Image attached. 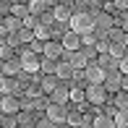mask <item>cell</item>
Listing matches in <instances>:
<instances>
[{
  "label": "cell",
  "instance_id": "obj_1",
  "mask_svg": "<svg viewBox=\"0 0 128 128\" xmlns=\"http://www.w3.org/2000/svg\"><path fill=\"white\" fill-rule=\"evenodd\" d=\"M71 24V32H76V34H92L97 29V24H94V13H89V10H76L73 13V18L68 21Z\"/></svg>",
  "mask_w": 128,
  "mask_h": 128
},
{
  "label": "cell",
  "instance_id": "obj_2",
  "mask_svg": "<svg viewBox=\"0 0 128 128\" xmlns=\"http://www.w3.org/2000/svg\"><path fill=\"white\" fill-rule=\"evenodd\" d=\"M84 78H86V84H104V78H107V71L100 66V63H92L89 60V66L84 68Z\"/></svg>",
  "mask_w": 128,
  "mask_h": 128
},
{
  "label": "cell",
  "instance_id": "obj_3",
  "mask_svg": "<svg viewBox=\"0 0 128 128\" xmlns=\"http://www.w3.org/2000/svg\"><path fill=\"white\" fill-rule=\"evenodd\" d=\"M68 112H71V107H66V104H58V102H47V107H44V115H47L50 120H55L58 126L68 120Z\"/></svg>",
  "mask_w": 128,
  "mask_h": 128
},
{
  "label": "cell",
  "instance_id": "obj_4",
  "mask_svg": "<svg viewBox=\"0 0 128 128\" xmlns=\"http://www.w3.org/2000/svg\"><path fill=\"white\" fill-rule=\"evenodd\" d=\"M86 102L89 104H104L107 100V89H104V84H86Z\"/></svg>",
  "mask_w": 128,
  "mask_h": 128
},
{
  "label": "cell",
  "instance_id": "obj_5",
  "mask_svg": "<svg viewBox=\"0 0 128 128\" xmlns=\"http://www.w3.org/2000/svg\"><path fill=\"white\" fill-rule=\"evenodd\" d=\"M18 60H21V66H24L26 73H37V71H42V58H39L37 52H32V50H24Z\"/></svg>",
  "mask_w": 128,
  "mask_h": 128
},
{
  "label": "cell",
  "instance_id": "obj_6",
  "mask_svg": "<svg viewBox=\"0 0 128 128\" xmlns=\"http://www.w3.org/2000/svg\"><path fill=\"white\" fill-rule=\"evenodd\" d=\"M24 107L21 100L16 94H3V100H0V110H3V115H18V110Z\"/></svg>",
  "mask_w": 128,
  "mask_h": 128
},
{
  "label": "cell",
  "instance_id": "obj_7",
  "mask_svg": "<svg viewBox=\"0 0 128 128\" xmlns=\"http://www.w3.org/2000/svg\"><path fill=\"white\" fill-rule=\"evenodd\" d=\"M21 29H24V21H21V18H16V16H5L0 32H3V39H5V37H10V34L21 32Z\"/></svg>",
  "mask_w": 128,
  "mask_h": 128
},
{
  "label": "cell",
  "instance_id": "obj_8",
  "mask_svg": "<svg viewBox=\"0 0 128 128\" xmlns=\"http://www.w3.org/2000/svg\"><path fill=\"white\" fill-rule=\"evenodd\" d=\"M50 102H58V104H68V102H71V86H68L66 81H60V86H58V89L50 94Z\"/></svg>",
  "mask_w": 128,
  "mask_h": 128
},
{
  "label": "cell",
  "instance_id": "obj_9",
  "mask_svg": "<svg viewBox=\"0 0 128 128\" xmlns=\"http://www.w3.org/2000/svg\"><path fill=\"white\" fill-rule=\"evenodd\" d=\"M66 60L71 63L76 71H84L86 66H89V58H86V52L84 50H76V52H66Z\"/></svg>",
  "mask_w": 128,
  "mask_h": 128
},
{
  "label": "cell",
  "instance_id": "obj_10",
  "mask_svg": "<svg viewBox=\"0 0 128 128\" xmlns=\"http://www.w3.org/2000/svg\"><path fill=\"white\" fill-rule=\"evenodd\" d=\"M63 47H66V52H76L81 47V34H76V32L68 29V32L63 34Z\"/></svg>",
  "mask_w": 128,
  "mask_h": 128
},
{
  "label": "cell",
  "instance_id": "obj_11",
  "mask_svg": "<svg viewBox=\"0 0 128 128\" xmlns=\"http://www.w3.org/2000/svg\"><path fill=\"white\" fill-rule=\"evenodd\" d=\"M66 55V47H63V42H44V58H52V60H60V58Z\"/></svg>",
  "mask_w": 128,
  "mask_h": 128
},
{
  "label": "cell",
  "instance_id": "obj_12",
  "mask_svg": "<svg viewBox=\"0 0 128 128\" xmlns=\"http://www.w3.org/2000/svg\"><path fill=\"white\" fill-rule=\"evenodd\" d=\"M55 76L60 78V81H71L73 76H76V68H73L68 60H58V71H55Z\"/></svg>",
  "mask_w": 128,
  "mask_h": 128
},
{
  "label": "cell",
  "instance_id": "obj_13",
  "mask_svg": "<svg viewBox=\"0 0 128 128\" xmlns=\"http://www.w3.org/2000/svg\"><path fill=\"white\" fill-rule=\"evenodd\" d=\"M55 0H29V10H32L34 16H42L47 13V8H55Z\"/></svg>",
  "mask_w": 128,
  "mask_h": 128
},
{
  "label": "cell",
  "instance_id": "obj_14",
  "mask_svg": "<svg viewBox=\"0 0 128 128\" xmlns=\"http://www.w3.org/2000/svg\"><path fill=\"white\" fill-rule=\"evenodd\" d=\"M52 16H55V21H58V24H63V21H71V18H73V10H71V5L58 3L55 8H52Z\"/></svg>",
  "mask_w": 128,
  "mask_h": 128
},
{
  "label": "cell",
  "instance_id": "obj_15",
  "mask_svg": "<svg viewBox=\"0 0 128 128\" xmlns=\"http://www.w3.org/2000/svg\"><path fill=\"white\" fill-rule=\"evenodd\" d=\"M120 84H123V73L120 71H110L107 78H104V89L107 92H120Z\"/></svg>",
  "mask_w": 128,
  "mask_h": 128
},
{
  "label": "cell",
  "instance_id": "obj_16",
  "mask_svg": "<svg viewBox=\"0 0 128 128\" xmlns=\"http://www.w3.org/2000/svg\"><path fill=\"white\" fill-rule=\"evenodd\" d=\"M18 89H21V84L13 76H3L0 78V92H3V94H18Z\"/></svg>",
  "mask_w": 128,
  "mask_h": 128
},
{
  "label": "cell",
  "instance_id": "obj_17",
  "mask_svg": "<svg viewBox=\"0 0 128 128\" xmlns=\"http://www.w3.org/2000/svg\"><path fill=\"white\" fill-rule=\"evenodd\" d=\"M97 63H100V66H102L107 73H110V71H118V66H120V60H115L110 52H102V55H97Z\"/></svg>",
  "mask_w": 128,
  "mask_h": 128
},
{
  "label": "cell",
  "instance_id": "obj_18",
  "mask_svg": "<svg viewBox=\"0 0 128 128\" xmlns=\"http://www.w3.org/2000/svg\"><path fill=\"white\" fill-rule=\"evenodd\" d=\"M92 128H118L115 126V118L112 115H94V120H92Z\"/></svg>",
  "mask_w": 128,
  "mask_h": 128
},
{
  "label": "cell",
  "instance_id": "obj_19",
  "mask_svg": "<svg viewBox=\"0 0 128 128\" xmlns=\"http://www.w3.org/2000/svg\"><path fill=\"white\" fill-rule=\"evenodd\" d=\"M18 71H24V66H21V60H3V76H16Z\"/></svg>",
  "mask_w": 128,
  "mask_h": 128
},
{
  "label": "cell",
  "instance_id": "obj_20",
  "mask_svg": "<svg viewBox=\"0 0 128 128\" xmlns=\"http://www.w3.org/2000/svg\"><path fill=\"white\" fill-rule=\"evenodd\" d=\"M58 86H60V78H58V76H44L42 78V92H44V94H52Z\"/></svg>",
  "mask_w": 128,
  "mask_h": 128
},
{
  "label": "cell",
  "instance_id": "obj_21",
  "mask_svg": "<svg viewBox=\"0 0 128 128\" xmlns=\"http://www.w3.org/2000/svg\"><path fill=\"white\" fill-rule=\"evenodd\" d=\"M34 39H42V42H50V26L39 21V24L34 26Z\"/></svg>",
  "mask_w": 128,
  "mask_h": 128
},
{
  "label": "cell",
  "instance_id": "obj_22",
  "mask_svg": "<svg viewBox=\"0 0 128 128\" xmlns=\"http://www.w3.org/2000/svg\"><path fill=\"white\" fill-rule=\"evenodd\" d=\"M110 55H112L115 60L126 58V55H128V52H126V44H123V42H112V44H110Z\"/></svg>",
  "mask_w": 128,
  "mask_h": 128
},
{
  "label": "cell",
  "instance_id": "obj_23",
  "mask_svg": "<svg viewBox=\"0 0 128 128\" xmlns=\"http://www.w3.org/2000/svg\"><path fill=\"white\" fill-rule=\"evenodd\" d=\"M66 123H68V126H73V128H78L81 123H84V115H81V110H78V107L68 112V120H66Z\"/></svg>",
  "mask_w": 128,
  "mask_h": 128
},
{
  "label": "cell",
  "instance_id": "obj_24",
  "mask_svg": "<svg viewBox=\"0 0 128 128\" xmlns=\"http://www.w3.org/2000/svg\"><path fill=\"white\" fill-rule=\"evenodd\" d=\"M42 71L47 73V76H55V71H58V60H52V58H44V55H42Z\"/></svg>",
  "mask_w": 128,
  "mask_h": 128
},
{
  "label": "cell",
  "instance_id": "obj_25",
  "mask_svg": "<svg viewBox=\"0 0 128 128\" xmlns=\"http://www.w3.org/2000/svg\"><path fill=\"white\" fill-rule=\"evenodd\" d=\"M71 102H76V104L86 102V89H81V86H71Z\"/></svg>",
  "mask_w": 128,
  "mask_h": 128
},
{
  "label": "cell",
  "instance_id": "obj_26",
  "mask_svg": "<svg viewBox=\"0 0 128 128\" xmlns=\"http://www.w3.org/2000/svg\"><path fill=\"white\" fill-rule=\"evenodd\" d=\"M115 126H118V128H128V107H123V110L115 112Z\"/></svg>",
  "mask_w": 128,
  "mask_h": 128
},
{
  "label": "cell",
  "instance_id": "obj_27",
  "mask_svg": "<svg viewBox=\"0 0 128 128\" xmlns=\"http://www.w3.org/2000/svg\"><path fill=\"white\" fill-rule=\"evenodd\" d=\"M16 37H18V42H32L34 39V29H21V32H16Z\"/></svg>",
  "mask_w": 128,
  "mask_h": 128
},
{
  "label": "cell",
  "instance_id": "obj_28",
  "mask_svg": "<svg viewBox=\"0 0 128 128\" xmlns=\"http://www.w3.org/2000/svg\"><path fill=\"white\" fill-rule=\"evenodd\" d=\"M18 115H3V128H18Z\"/></svg>",
  "mask_w": 128,
  "mask_h": 128
},
{
  "label": "cell",
  "instance_id": "obj_29",
  "mask_svg": "<svg viewBox=\"0 0 128 128\" xmlns=\"http://www.w3.org/2000/svg\"><path fill=\"white\" fill-rule=\"evenodd\" d=\"M115 107H118V110L128 107V92H123V89L118 92V97H115Z\"/></svg>",
  "mask_w": 128,
  "mask_h": 128
},
{
  "label": "cell",
  "instance_id": "obj_30",
  "mask_svg": "<svg viewBox=\"0 0 128 128\" xmlns=\"http://www.w3.org/2000/svg\"><path fill=\"white\" fill-rule=\"evenodd\" d=\"M29 50L37 52V55H44V42L42 39H32V42H29Z\"/></svg>",
  "mask_w": 128,
  "mask_h": 128
},
{
  "label": "cell",
  "instance_id": "obj_31",
  "mask_svg": "<svg viewBox=\"0 0 128 128\" xmlns=\"http://www.w3.org/2000/svg\"><path fill=\"white\" fill-rule=\"evenodd\" d=\"M55 126H58V123H55V120H50V118H47V115H44V118H42V120H37V126H34V128H55Z\"/></svg>",
  "mask_w": 128,
  "mask_h": 128
},
{
  "label": "cell",
  "instance_id": "obj_32",
  "mask_svg": "<svg viewBox=\"0 0 128 128\" xmlns=\"http://www.w3.org/2000/svg\"><path fill=\"white\" fill-rule=\"evenodd\" d=\"M37 24H39V21H37V16H34V13H29L26 18H24V29H34Z\"/></svg>",
  "mask_w": 128,
  "mask_h": 128
},
{
  "label": "cell",
  "instance_id": "obj_33",
  "mask_svg": "<svg viewBox=\"0 0 128 128\" xmlns=\"http://www.w3.org/2000/svg\"><path fill=\"white\" fill-rule=\"evenodd\" d=\"M97 52H100V55L102 52H110V42L107 39H100V42H97Z\"/></svg>",
  "mask_w": 128,
  "mask_h": 128
},
{
  "label": "cell",
  "instance_id": "obj_34",
  "mask_svg": "<svg viewBox=\"0 0 128 128\" xmlns=\"http://www.w3.org/2000/svg\"><path fill=\"white\" fill-rule=\"evenodd\" d=\"M0 55H3V60H10V44L3 42V47H0Z\"/></svg>",
  "mask_w": 128,
  "mask_h": 128
},
{
  "label": "cell",
  "instance_id": "obj_35",
  "mask_svg": "<svg viewBox=\"0 0 128 128\" xmlns=\"http://www.w3.org/2000/svg\"><path fill=\"white\" fill-rule=\"evenodd\" d=\"M118 71L123 73V76H128V55H126V58H120V66H118Z\"/></svg>",
  "mask_w": 128,
  "mask_h": 128
},
{
  "label": "cell",
  "instance_id": "obj_36",
  "mask_svg": "<svg viewBox=\"0 0 128 128\" xmlns=\"http://www.w3.org/2000/svg\"><path fill=\"white\" fill-rule=\"evenodd\" d=\"M115 5H118V8H123V10H128V0H112Z\"/></svg>",
  "mask_w": 128,
  "mask_h": 128
},
{
  "label": "cell",
  "instance_id": "obj_37",
  "mask_svg": "<svg viewBox=\"0 0 128 128\" xmlns=\"http://www.w3.org/2000/svg\"><path fill=\"white\" fill-rule=\"evenodd\" d=\"M123 44H126V47H128V34H123Z\"/></svg>",
  "mask_w": 128,
  "mask_h": 128
},
{
  "label": "cell",
  "instance_id": "obj_38",
  "mask_svg": "<svg viewBox=\"0 0 128 128\" xmlns=\"http://www.w3.org/2000/svg\"><path fill=\"white\" fill-rule=\"evenodd\" d=\"M100 3H112V0H100Z\"/></svg>",
  "mask_w": 128,
  "mask_h": 128
},
{
  "label": "cell",
  "instance_id": "obj_39",
  "mask_svg": "<svg viewBox=\"0 0 128 128\" xmlns=\"http://www.w3.org/2000/svg\"><path fill=\"white\" fill-rule=\"evenodd\" d=\"M8 3H18V0H8Z\"/></svg>",
  "mask_w": 128,
  "mask_h": 128
},
{
  "label": "cell",
  "instance_id": "obj_40",
  "mask_svg": "<svg viewBox=\"0 0 128 128\" xmlns=\"http://www.w3.org/2000/svg\"><path fill=\"white\" fill-rule=\"evenodd\" d=\"M18 128H26V126H18Z\"/></svg>",
  "mask_w": 128,
  "mask_h": 128
}]
</instances>
